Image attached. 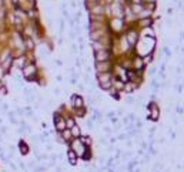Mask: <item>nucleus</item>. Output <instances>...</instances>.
<instances>
[{
  "mask_svg": "<svg viewBox=\"0 0 184 172\" xmlns=\"http://www.w3.org/2000/svg\"><path fill=\"white\" fill-rule=\"evenodd\" d=\"M70 149H73L79 158L80 156L84 158L86 156V152H87V146L84 145V144H81V141L79 138H73L72 141H70Z\"/></svg>",
  "mask_w": 184,
  "mask_h": 172,
  "instance_id": "1",
  "label": "nucleus"
},
{
  "mask_svg": "<svg viewBox=\"0 0 184 172\" xmlns=\"http://www.w3.org/2000/svg\"><path fill=\"white\" fill-rule=\"evenodd\" d=\"M36 74H37V67L34 63H27L24 65V68L22 70V75L27 81H34L36 80Z\"/></svg>",
  "mask_w": 184,
  "mask_h": 172,
  "instance_id": "2",
  "label": "nucleus"
},
{
  "mask_svg": "<svg viewBox=\"0 0 184 172\" xmlns=\"http://www.w3.org/2000/svg\"><path fill=\"white\" fill-rule=\"evenodd\" d=\"M98 81H100V87L104 90H108L113 85L110 73H98Z\"/></svg>",
  "mask_w": 184,
  "mask_h": 172,
  "instance_id": "3",
  "label": "nucleus"
},
{
  "mask_svg": "<svg viewBox=\"0 0 184 172\" xmlns=\"http://www.w3.org/2000/svg\"><path fill=\"white\" fill-rule=\"evenodd\" d=\"M13 64H15V54L12 53L9 57H6L4 60L0 63V67H2V70L4 73H7V71H10V70L13 68Z\"/></svg>",
  "mask_w": 184,
  "mask_h": 172,
  "instance_id": "4",
  "label": "nucleus"
},
{
  "mask_svg": "<svg viewBox=\"0 0 184 172\" xmlns=\"http://www.w3.org/2000/svg\"><path fill=\"white\" fill-rule=\"evenodd\" d=\"M54 127H56V129H57L59 132L64 131V129L67 128L66 127V118H63V117H60V115L56 114L54 115Z\"/></svg>",
  "mask_w": 184,
  "mask_h": 172,
  "instance_id": "5",
  "label": "nucleus"
},
{
  "mask_svg": "<svg viewBox=\"0 0 184 172\" xmlns=\"http://www.w3.org/2000/svg\"><path fill=\"white\" fill-rule=\"evenodd\" d=\"M17 148H19V152H20V155H22V156L29 155V152H30V146H29V144L24 142L23 139H20V141H19V144H17Z\"/></svg>",
  "mask_w": 184,
  "mask_h": 172,
  "instance_id": "6",
  "label": "nucleus"
},
{
  "mask_svg": "<svg viewBox=\"0 0 184 172\" xmlns=\"http://www.w3.org/2000/svg\"><path fill=\"white\" fill-rule=\"evenodd\" d=\"M108 58H110V53L107 50H100V51H96V60L97 63H103V61H108Z\"/></svg>",
  "mask_w": 184,
  "mask_h": 172,
  "instance_id": "7",
  "label": "nucleus"
},
{
  "mask_svg": "<svg viewBox=\"0 0 184 172\" xmlns=\"http://www.w3.org/2000/svg\"><path fill=\"white\" fill-rule=\"evenodd\" d=\"M27 58H26V55H17V57H15V64L13 65H16L19 70H23L24 68V65L27 64Z\"/></svg>",
  "mask_w": 184,
  "mask_h": 172,
  "instance_id": "8",
  "label": "nucleus"
},
{
  "mask_svg": "<svg viewBox=\"0 0 184 172\" xmlns=\"http://www.w3.org/2000/svg\"><path fill=\"white\" fill-rule=\"evenodd\" d=\"M77 159H79V156L76 155V152H74L73 149L67 151V161L70 162V165H76L77 164Z\"/></svg>",
  "mask_w": 184,
  "mask_h": 172,
  "instance_id": "9",
  "label": "nucleus"
},
{
  "mask_svg": "<svg viewBox=\"0 0 184 172\" xmlns=\"http://www.w3.org/2000/svg\"><path fill=\"white\" fill-rule=\"evenodd\" d=\"M72 103H73V107L76 108V110L83 108V98H81L80 95H73L72 97Z\"/></svg>",
  "mask_w": 184,
  "mask_h": 172,
  "instance_id": "10",
  "label": "nucleus"
},
{
  "mask_svg": "<svg viewBox=\"0 0 184 172\" xmlns=\"http://www.w3.org/2000/svg\"><path fill=\"white\" fill-rule=\"evenodd\" d=\"M60 136H62V139L64 142H70L73 139V136H72V132H70V129L69 128H66L64 131H62V132H59Z\"/></svg>",
  "mask_w": 184,
  "mask_h": 172,
  "instance_id": "11",
  "label": "nucleus"
},
{
  "mask_svg": "<svg viewBox=\"0 0 184 172\" xmlns=\"http://www.w3.org/2000/svg\"><path fill=\"white\" fill-rule=\"evenodd\" d=\"M96 68H97L98 73H107V70L110 68V64H108V61L97 63V64H96Z\"/></svg>",
  "mask_w": 184,
  "mask_h": 172,
  "instance_id": "12",
  "label": "nucleus"
},
{
  "mask_svg": "<svg viewBox=\"0 0 184 172\" xmlns=\"http://www.w3.org/2000/svg\"><path fill=\"white\" fill-rule=\"evenodd\" d=\"M70 132H72V136H73V138H80V136H81L80 128L77 127V125H74V127L70 128Z\"/></svg>",
  "mask_w": 184,
  "mask_h": 172,
  "instance_id": "13",
  "label": "nucleus"
},
{
  "mask_svg": "<svg viewBox=\"0 0 184 172\" xmlns=\"http://www.w3.org/2000/svg\"><path fill=\"white\" fill-rule=\"evenodd\" d=\"M157 117H158V110L154 104H151V118H153V120H157Z\"/></svg>",
  "mask_w": 184,
  "mask_h": 172,
  "instance_id": "14",
  "label": "nucleus"
},
{
  "mask_svg": "<svg viewBox=\"0 0 184 172\" xmlns=\"http://www.w3.org/2000/svg\"><path fill=\"white\" fill-rule=\"evenodd\" d=\"M74 125H76V122H74V120L73 118H66V127L67 128H72V127H74Z\"/></svg>",
  "mask_w": 184,
  "mask_h": 172,
  "instance_id": "15",
  "label": "nucleus"
},
{
  "mask_svg": "<svg viewBox=\"0 0 184 172\" xmlns=\"http://www.w3.org/2000/svg\"><path fill=\"white\" fill-rule=\"evenodd\" d=\"M113 85H114L117 90H121V88H124V84H121V81H114V83H113Z\"/></svg>",
  "mask_w": 184,
  "mask_h": 172,
  "instance_id": "16",
  "label": "nucleus"
},
{
  "mask_svg": "<svg viewBox=\"0 0 184 172\" xmlns=\"http://www.w3.org/2000/svg\"><path fill=\"white\" fill-rule=\"evenodd\" d=\"M129 40H130V43H131V44H134V41L137 40L136 34H134V33H130V34H129Z\"/></svg>",
  "mask_w": 184,
  "mask_h": 172,
  "instance_id": "17",
  "label": "nucleus"
},
{
  "mask_svg": "<svg viewBox=\"0 0 184 172\" xmlns=\"http://www.w3.org/2000/svg\"><path fill=\"white\" fill-rule=\"evenodd\" d=\"M7 93L9 91H7V87L6 85H3L2 88H0V95H7Z\"/></svg>",
  "mask_w": 184,
  "mask_h": 172,
  "instance_id": "18",
  "label": "nucleus"
},
{
  "mask_svg": "<svg viewBox=\"0 0 184 172\" xmlns=\"http://www.w3.org/2000/svg\"><path fill=\"white\" fill-rule=\"evenodd\" d=\"M2 172H9V169H6V168H2Z\"/></svg>",
  "mask_w": 184,
  "mask_h": 172,
  "instance_id": "19",
  "label": "nucleus"
}]
</instances>
